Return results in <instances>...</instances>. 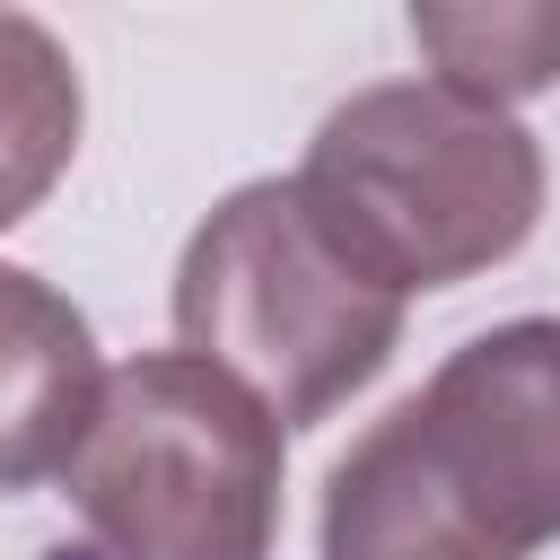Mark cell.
Returning <instances> with one entry per match:
<instances>
[{
    "label": "cell",
    "mask_w": 560,
    "mask_h": 560,
    "mask_svg": "<svg viewBox=\"0 0 560 560\" xmlns=\"http://www.w3.org/2000/svg\"><path fill=\"white\" fill-rule=\"evenodd\" d=\"M560 542V315H508L324 472V560H534Z\"/></svg>",
    "instance_id": "obj_1"
},
{
    "label": "cell",
    "mask_w": 560,
    "mask_h": 560,
    "mask_svg": "<svg viewBox=\"0 0 560 560\" xmlns=\"http://www.w3.org/2000/svg\"><path fill=\"white\" fill-rule=\"evenodd\" d=\"M402 306L298 175L236 184L175 262V350L245 385L280 429L332 420L394 359Z\"/></svg>",
    "instance_id": "obj_2"
},
{
    "label": "cell",
    "mask_w": 560,
    "mask_h": 560,
    "mask_svg": "<svg viewBox=\"0 0 560 560\" xmlns=\"http://www.w3.org/2000/svg\"><path fill=\"white\" fill-rule=\"evenodd\" d=\"M298 184L350 254L411 298L455 289L534 236L542 140L446 79H376L315 122Z\"/></svg>",
    "instance_id": "obj_3"
},
{
    "label": "cell",
    "mask_w": 560,
    "mask_h": 560,
    "mask_svg": "<svg viewBox=\"0 0 560 560\" xmlns=\"http://www.w3.org/2000/svg\"><path fill=\"white\" fill-rule=\"evenodd\" d=\"M289 429L184 350L105 368L96 420L61 464L70 542L52 560H271Z\"/></svg>",
    "instance_id": "obj_4"
},
{
    "label": "cell",
    "mask_w": 560,
    "mask_h": 560,
    "mask_svg": "<svg viewBox=\"0 0 560 560\" xmlns=\"http://www.w3.org/2000/svg\"><path fill=\"white\" fill-rule=\"evenodd\" d=\"M96 394H105V359L88 315L52 280L0 262V499L61 481V464L96 420Z\"/></svg>",
    "instance_id": "obj_5"
},
{
    "label": "cell",
    "mask_w": 560,
    "mask_h": 560,
    "mask_svg": "<svg viewBox=\"0 0 560 560\" xmlns=\"http://www.w3.org/2000/svg\"><path fill=\"white\" fill-rule=\"evenodd\" d=\"M79 61L70 44L26 18V9H0V228H18L79 158Z\"/></svg>",
    "instance_id": "obj_6"
},
{
    "label": "cell",
    "mask_w": 560,
    "mask_h": 560,
    "mask_svg": "<svg viewBox=\"0 0 560 560\" xmlns=\"http://www.w3.org/2000/svg\"><path fill=\"white\" fill-rule=\"evenodd\" d=\"M411 44L429 79L508 114L560 88V0H411Z\"/></svg>",
    "instance_id": "obj_7"
}]
</instances>
